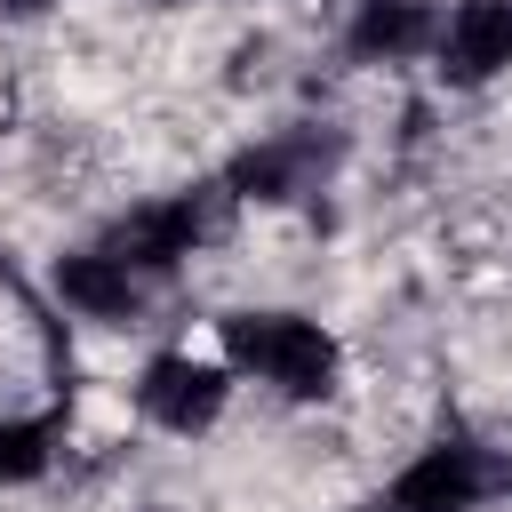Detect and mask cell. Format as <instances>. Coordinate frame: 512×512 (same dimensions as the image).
<instances>
[{"label": "cell", "mask_w": 512, "mask_h": 512, "mask_svg": "<svg viewBox=\"0 0 512 512\" xmlns=\"http://www.w3.org/2000/svg\"><path fill=\"white\" fill-rule=\"evenodd\" d=\"M224 368L256 376L288 400H328L336 392V336L304 312H232L224 320Z\"/></svg>", "instance_id": "6da1fadb"}, {"label": "cell", "mask_w": 512, "mask_h": 512, "mask_svg": "<svg viewBox=\"0 0 512 512\" xmlns=\"http://www.w3.org/2000/svg\"><path fill=\"white\" fill-rule=\"evenodd\" d=\"M224 400H232V368L224 360H192V352H160L144 376H136V408L160 424V432H176V440H192V432H208L216 416H224Z\"/></svg>", "instance_id": "7a4b0ae2"}, {"label": "cell", "mask_w": 512, "mask_h": 512, "mask_svg": "<svg viewBox=\"0 0 512 512\" xmlns=\"http://www.w3.org/2000/svg\"><path fill=\"white\" fill-rule=\"evenodd\" d=\"M336 168V136H320V128H288V136H264V144H248L240 160H232V200H304V192H320V176Z\"/></svg>", "instance_id": "3957f363"}, {"label": "cell", "mask_w": 512, "mask_h": 512, "mask_svg": "<svg viewBox=\"0 0 512 512\" xmlns=\"http://www.w3.org/2000/svg\"><path fill=\"white\" fill-rule=\"evenodd\" d=\"M432 56L448 88H488L512 64V0H464L456 16H440Z\"/></svg>", "instance_id": "277c9868"}, {"label": "cell", "mask_w": 512, "mask_h": 512, "mask_svg": "<svg viewBox=\"0 0 512 512\" xmlns=\"http://www.w3.org/2000/svg\"><path fill=\"white\" fill-rule=\"evenodd\" d=\"M56 296L80 312V320H136L144 304H152V280L144 272H128L120 256H104V248H72V256H56Z\"/></svg>", "instance_id": "5b68a950"}, {"label": "cell", "mask_w": 512, "mask_h": 512, "mask_svg": "<svg viewBox=\"0 0 512 512\" xmlns=\"http://www.w3.org/2000/svg\"><path fill=\"white\" fill-rule=\"evenodd\" d=\"M344 40H352V56H360V64L424 56V48L440 40V0H360Z\"/></svg>", "instance_id": "8992f818"}, {"label": "cell", "mask_w": 512, "mask_h": 512, "mask_svg": "<svg viewBox=\"0 0 512 512\" xmlns=\"http://www.w3.org/2000/svg\"><path fill=\"white\" fill-rule=\"evenodd\" d=\"M48 456H56V416H48V408L0 416V480H8V488H16V480H40Z\"/></svg>", "instance_id": "52a82bcc"}, {"label": "cell", "mask_w": 512, "mask_h": 512, "mask_svg": "<svg viewBox=\"0 0 512 512\" xmlns=\"http://www.w3.org/2000/svg\"><path fill=\"white\" fill-rule=\"evenodd\" d=\"M8 16H40V8H56V0H0Z\"/></svg>", "instance_id": "ba28073f"}, {"label": "cell", "mask_w": 512, "mask_h": 512, "mask_svg": "<svg viewBox=\"0 0 512 512\" xmlns=\"http://www.w3.org/2000/svg\"><path fill=\"white\" fill-rule=\"evenodd\" d=\"M368 512H400V504H392V496H376V504H368Z\"/></svg>", "instance_id": "9c48e42d"}, {"label": "cell", "mask_w": 512, "mask_h": 512, "mask_svg": "<svg viewBox=\"0 0 512 512\" xmlns=\"http://www.w3.org/2000/svg\"><path fill=\"white\" fill-rule=\"evenodd\" d=\"M160 8H184V0H160Z\"/></svg>", "instance_id": "30bf717a"}]
</instances>
